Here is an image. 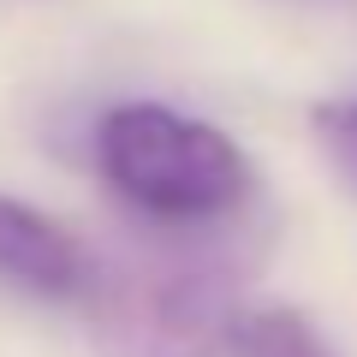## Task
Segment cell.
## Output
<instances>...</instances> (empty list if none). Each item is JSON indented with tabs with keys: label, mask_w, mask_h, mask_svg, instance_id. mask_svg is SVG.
Returning a JSON list of instances; mask_svg holds the SVG:
<instances>
[{
	"label": "cell",
	"mask_w": 357,
	"mask_h": 357,
	"mask_svg": "<svg viewBox=\"0 0 357 357\" xmlns=\"http://www.w3.org/2000/svg\"><path fill=\"white\" fill-rule=\"evenodd\" d=\"M262 232L238 215L167 227L143 220V238L126 250L96 256L89 292V333L102 357H220L232 321L244 316L238 298L256 274Z\"/></svg>",
	"instance_id": "obj_1"
},
{
	"label": "cell",
	"mask_w": 357,
	"mask_h": 357,
	"mask_svg": "<svg viewBox=\"0 0 357 357\" xmlns=\"http://www.w3.org/2000/svg\"><path fill=\"white\" fill-rule=\"evenodd\" d=\"M310 126H316L328 161L357 185V102H328V107H316V119H310Z\"/></svg>",
	"instance_id": "obj_5"
},
{
	"label": "cell",
	"mask_w": 357,
	"mask_h": 357,
	"mask_svg": "<svg viewBox=\"0 0 357 357\" xmlns=\"http://www.w3.org/2000/svg\"><path fill=\"white\" fill-rule=\"evenodd\" d=\"M96 167L137 220H227L250 208L256 173L244 149L208 119L161 102H119L96 126Z\"/></svg>",
	"instance_id": "obj_2"
},
{
	"label": "cell",
	"mask_w": 357,
	"mask_h": 357,
	"mask_svg": "<svg viewBox=\"0 0 357 357\" xmlns=\"http://www.w3.org/2000/svg\"><path fill=\"white\" fill-rule=\"evenodd\" d=\"M227 357H333V345L321 340V328L310 316H298L286 304H268V310H244L232 321Z\"/></svg>",
	"instance_id": "obj_4"
},
{
	"label": "cell",
	"mask_w": 357,
	"mask_h": 357,
	"mask_svg": "<svg viewBox=\"0 0 357 357\" xmlns=\"http://www.w3.org/2000/svg\"><path fill=\"white\" fill-rule=\"evenodd\" d=\"M286 6H328V0H286Z\"/></svg>",
	"instance_id": "obj_6"
},
{
	"label": "cell",
	"mask_w": 357,
	"mask_h": 357,
	"mask_svg": "<svg viewBox=\"0 0 357 357\" xmlns=\"http://www.w3.org/2000/svg\"><path fill=\"white\" fill-rule=\"evenodd\" d=\"M89 274H96V250L77 238L72 227H60L54 215L0 197V280L18 286L30 298H84Z\"/></svg>",
	"instance_id": "obj_3"
}]
</instances>
